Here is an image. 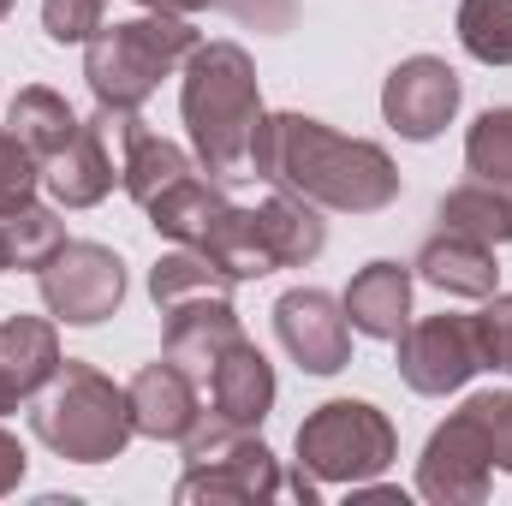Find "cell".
Here are the masks:
<instances>
[{
	"label": "cell",
	"mask_w": 512,
	"mask_h": 506,
	"mask_svg": "<svg viewBox=\"0 0 512 506\" xmlns=\"http://www.w3.org/2000/svg\"><path fill=\"white\" fill-rule=\"evenodd\" d=\"M251 173L328 215H382L399 197V167L382 143L346 137L310 114H262L251 143Z\"/></svg>",
	"instance_id": "6da1fadb"
},
{
	"label": "cell",
	"mask_w": 512,
	"mask_h": 506,
	"mask_svg": "<svg viewBox=\"0 0 512 506\" xmlns=\"http://www.w3.org/2000/svg\"><path fill=\"white\" fill-rule=\"evenodd\" d=\"M179 114L191 131V155L209 179H251V143L262 126V84L239 42H197L179 84Z\"/></svg>",
	"instance_id": "7a4b0ae2"
},
{
	"label": "cell",
	"mask_w": 512,
	"mask_h": 506,
	"mask_svg": "<svg viewBox=\"0 0 512 506\" xmlns=\"http://www.w3.org/2000/svg\"><path fill=\"white\" fill-rule=\"evenodd\" d=\"M30 429L48 453L72 459V465H108L137 435L126 387H114L96 364H78V358H66L54 370V381L36 393Z\"/></svg>",
	"instance_id": "3957f363"
},
{
	"label": "cell",
	"mask_w": 512,
	"mask_h": 506,
	"mask_svg": "<svg viewBox=\"0 0 512 506\" xmlns=\"http://www.w3.org/2000/svg\"><path fill=\"white\" fill-rule=\"evenodd\" d=\"M322 245H328L322 209L304 203V197L274 191V197L256 203V209L227 203L221 221H215L191 251H203L221 274H233V280H262V274H274V268H304V262H316Z\"/></svg>",
	"instance_id": "277c9868"
},
{
	"label": "cell",
	"mask_w": 512,
	"mask_h": 506,
	"mask_svg": "<svg viewBox=\"0 0 512 506\" xmlns=\"http://www.w3.org/2000/svg\"><path fill=\"white\" fill-rule=\"evenodd\" d=\"M197 48L191 18L173 12H143L126 24H102L84 42V84L96 96V108H143L161 78H173Z\"/></svg>",
	"instance_id": "5b68a950"
},
{
	"label": "cell",
	"mask_w": 512,
	"mask_h": 506,
	"mask_svg": "<svg viewBox=\"0 0 512 506\" xmlns=\"http://www.w3.org/2000/svg\"><path fill=\"white\" fill-rule=\"evenodd\" d=\"M399 459V435L370 399H328L298 423V471L316 483H370Z\"/></svg>",
	"instance_id": "8992f818"
},
{
	"label": "cell",
	"mask_w": 512,
	"mask_h": 506,
	"mask_svg": "<svg viewBox=\"0 0 512 506\" xmlns=\"http://www.w3.org/2000/svg\"><path fill=\"white\" fill-rule=\"evenodd\" d=\"M286 489L280 459L256 441V429H233L221 417L203 411V423L185 435V477L173 489V501H233V506H262Z\"/></svg>",
	"instance_id": "52a82bcc"
},
{
	"label": "cell",
	"mask_w": 512,
	"mask_h": 506,
	"mask_svg": "<svg viewBox=\"0 0 512 506\" xmlns=\"http://www.w3.org/2000/svg\"><path fill=\"white\" fill-rule=\"evenodd\" d=\"M36 286H42V304H48L54 322L96 328V322H108L126 304V262H120V251H108V245L66 239L60 251L36 268Z\"/></svg>",
	"instance_id": "ba28073f"
},
{
	"label": "cell",
	"mask_w": 512,
	"mask_h": 506,
	"mask_svg": "<svg viewBox=\"0 0 512 506\" xmlns=\"http://www.w3.org/2000/svg\"><path fill=\"white\" fill-rule=\"evenodd\" d=\"M399 346V381L423 399H447L459 393L465 381L483 364V334H477V316H423V322H405V334L393 340Z\"/></svg>",
	"instance_id": "9c48e42d"
},
{
	"label": "cell",
	"mask_w": 512,
	"mask_h": 506,
	"mask_svg": "<svg viewBox=\"0 0 512 506\" xmlns=\"http://www.w3.org/2000/svg\"><path fill=\"white\" fill-rule=\"evenodd\" d=\"M489 483H495V459H489V441L477 429V417L459 405L447 423H435V435L423 441V459H417V495L435 506H483L489 501Z\"/></svg>",
	"instance_id": "30bf717a"
},
{
	"label": "cell",
	"mask_w": 512,
	"mask_h": 506,
	"mask_svg": "<svg viewBox=\"0 0 512 506\" xmlns=\"http://www.w3.org/2000/svg\"><path fill=\"white\" fill-rule=\"evenodd\" d=\"M274 334L286 346V358L304 376H340L352 364V322L346 304L322 286H292L274 298Z\"/></svg>",
	"instance_id": "8fae6325"
},
{
	"label": "cell",
	"mask_w": 512,
	"mask_h": 506,
	"mask_svg": "<svg viewBox=\"0 0 512 506\" xmlns=\"http://www.w3.org/2000/svg\"><path fill=\"white\" fill-rule=\"evenodd\" d=\"M459 96H465V84H459V72H453L441 54H411V60H399V66L387 72L382 120L399 131L405 143H429V137H441V131L453 126Z\"/></svg>",
	"instance_id": "7c38bea8"
},
{
	"label": "cell",
	"mask_w": 512,
	"mask_h": 506,
	"mask_svg": "<svg viewBox=\"0 0 512 506\" xmlns=\"http://www.w3.org/2000/svg\"><path fill=\"white\" fill-rule=\"evenodd\" d=\"M167 328H161V358H173L191 381H209V370L221 364V352L233 340H245V322L233 310V292H197V298H179L161 310Z\"/></svg>",
	"instance_id": "4fadbf2b"
},
{
	"label": "cell",
	"mask_w": 512,
	"mask_h": 506,
	"mask_svg": "<svg viewBox=\"0 0 512 506\" xmlns=\"http://www.w3.org/2000/svg\"><path fill=\"white\" fill-rule=\"evenodd\" d=\"M60 322L54 316H6L0 322V417L30 405L60 370Z\"/></svg>",
	"instance_id": "5bb4252c"
},
{
	"label": "cell",
	"mask_w": 512,
	"mask_h": 506,
	"mask_svg": "<svg viewBox=\"0 0 512 506\" xmlns=\"http://www.w3.org/2000/svg\"><path fill=\"white\" fill-rule=\"evenodd\" d=\"M126 399H131V423H137V435H149V441H185V435L203 423L197 381L185 376L173 358L143 364V370L131 376Z\"/></svg>",
	"instance_id": "9a60e30c"
},
{
	"label": "cell",
	"mask_w": 512,
	"mask_h": 506,
	"mask_svg": "<svg viewBox=\"0 0 512 506\" xmlns=\"http://www.w3.org/2000/svg\"><path fill=\"white\" fill-rule=\"evenodd\" d=\"M114 179H120V155H114V143H108L96 114L78 126V137L54 161H42V185H48V197L60 209H96L114 191Z\"/></svg>",
	"instance_id": "2e32d148"
},
{
	"label": "cell",
	"mask_w": 512,
	"mask_h": 506,
	"mask_svg": "<svg viewBox=\"0 0 512 506\" xmlns=\"http://www.w3.org/2000/svg\"><path fill=\"white\" fill-rule=\"evenodd\" d=\"M209 417H221V423H233V429H262L268 423V411H274V364L256 352V340H233L227 352H221V364L209 370Z\"/></svg>",
	"instance_id": "e0dca14e"
},
{
	"label": "cell",
	"mask_w": 512,
	"mask_h": 506,
	"mask_svg": "<svg viewBox=\"0 0 512 506\" xmlns=\"http://www.w3.org/2000/svg\"><path fill=\"white\" fill-rule=\"evenodd\" d=\"M346 322L364 334V340H399L405 322H411V268L405 262H364L346 286Z\"/></svg>",
	"instance_id": "ac0fdd59"
},
{
	"label": "cell",
	"mask_w": 512,
	"mask_h": 506,
	"mask_svg": "<svg viewBox=\"0 0 512 506\" xmlns=\"http://www.w3.org/2000/svg\"><path fill=\"white\" fill-rule=\"evenodd\" d=\"M435 292H453V298H489L501 292V262L495 245H477V239H459V233H435L417 262H411Z\"/></svg>",
	"instance_id": "d6986e66"
},
{
	"label": "cell",
	"mask_w": 512,
	"mask_h": 506,
	"mask_svg": "<svg viewBox=\"0 0 512 506\" xmlns=\"http://www.w3.org/2000/svg\"><path fill=\"white\" fill-rule=\"evenodd\" d=\"M227 203H233V197H227L221 179H209V173H185V179L167 185L143 215H149V227H155L161 239H173V245H197V239L221 221Z\"/></svg>",
	"instance_id": "ffe728a7"
},
{
	"label": "cell",
	"mask_w": 512,
	"mask_h": 506,
	"mask_svg": "<svg viewBox=\"0 0 512 506\" xmlns=\"http://www.w3.org/2000/svg\"><path fill=\"white\" fill-rule=\"evenodd\" d=\"M6 126L18 131V143L36 155V161H54L72 137H78V114L66 108V96H54L48 84H24L18 96H12V108H6Z\"/></svg>",
	"instance_id": "44dd1931"
},
{
	"label": "cell",
	"mask_w": 512,
	"mask_h": 506,
	"mask_svg": "<svg viewBox=\"0 0 512 506\" xmlns=\"http://www.w3.org/2000/svg\"><path fill=\"white\" fill-rule=\"evenodd\" d=\"M435 221H441V233H459V239H477V245H512V203L501 191H489V185H453L447 197H441V209H435Z\"/></svg>",
	"instance_id": "7402d4cb"
},
{
	"label": "cell",
	"mask_w": 512,
	"mask_h": 506,
	"mask_svg": "<svg viewBox=\"0 0 512 506\" xmlns=\"http://www.w3.org/2000/svg\"><path fill=\"white\" fill-rule=\"evenodd\" d=\"M465 173L512 203V108L477 114V126L465 131Z\"/></svg>",
	"instance_id": "603a6c76"
},
{
	"label": "cell",
	"mask_w": 512,
	"mask_h": 506,
	"mask_svg": "<svg viewBox=\"0 0 512 506\" xmlns=\"http://www.w3.org/2000/svg\"><path fill=\"white\" fill-rule=\"evenodd\" d=\"M233 286H239L233 274H221L209 256L191 251V245H173V251L149 268V298H155L161 310L179 304V298H197V292H233Z\"/></svg>",
	"instance_id": "cb8c5ba5"
},
{
	"label": "cell",
	"mask_w": 512,
	"mask_h": 506,
	"mask_svg": "<svg viewBox=\"0 0 512 506\" xmlns=\"http://www.w3.org/2000/svg\"><path fill=\"white\" fill-rule=\"evenodd\" d=\"M453 30L477 66H512V0H459Z\"/></svg>",
	"instance_id": "d4e9b609"
},
{
	"label": "cell",
	"mask_w": 512,
	"mask_h": 506,
	"mask_svg": "<svg viewBox=\"0 0 512 506\" xmlns=\"http://www.w3.org/2000/svg\"><path fill=\"white\" fill-rule=\"evenodd\" d=\"M143 12H173V18H191V12H227L239 18L245 30L262 36H286L298 24V0H137Z\"/></svg>",
	"instance_id": "484cf974"
},
{
	"label": "cell",
	"mask_w": 512,
	"mask_h": 506,
	"mask_svg": "<svg viewBox=\"0 0 512 506\" xmlns=\"http://www.w3.org/2000/svg\"><path fill=\"white\" fill-rule=\"evenodd\" d=\"M0 221H6V239H12V268H42L48 256L66 245L60 215L42 209V203H24V209H12V215H0Z\"/></svg>",
	"instance_id": "4316f807"
},
{
	"label": "cell",
	"mask_w": 512,
	"mask_h": 506,
	"mask_svg": "<svg viewBox=\"0 0 512 506\" xmlns=\"http://www.w3.org/2000/svg\"><path fill=\"white\" fill-rule=\"evenodd\" d=\"M36 185H42V161L18 143L12 126H0V215L36 203Z\"/></svg>",
	"instance_id": "83f0119b"
},
{
	"label": "cell",
	"mask_w": 512,
	"mask_h": 506,
	"mask_svg": "<svg viewBox=\"0 0 512 506\" xmlns=\"http://www.w3.org/2000/svg\"><path fill=\"white\" fill-rule=\"evenodd\" d=\"M108 18V0H42V30L48 42L72 48V42H90Z\"/></svg>",
	"instance_id": "f1b7e54d"
},
{
	"label": "cell",
	"mask_w": 512,
	"mask_h": 506,
	"mask_svg": "<svg viewBox=\"0 0 512 506\" xmlns=\"http://www.w3.org/2000/svg\"><path fill=\"white\" fill-rule=\"evenodd\" d=\"M465 411L477 417L483 441H489V459L495 471H512V393H471Z\"/></svg>",
	"instance_id": "f546056e"
},
{
	"label": "cell",
	"mask_w": 512,
	"mask_h": 506,
	"mask_svg": "<svg viewBox=\"0 0 512 506\" xmlns=\"http://www.w3.org/2000/svg\"><path fill=\"white\" fill-rule=\"evenodd\" d=\"M477 334H483V364L512 376V292H489V310H477Z\"/></svg>",
	"instance_id": "4dcf8cb0"
},
{
	"label": "cell",
	"mask_w": 512,
	"mask_h": 506,
	"mask_svg": "<svg viewBox=\"0 0 512 506\" xmlns=\"http://www.w3.org/2000/svg\"><path fill=\"white\" fill-rule=\"evenodd\" d=\"M24 471H30V459H24L18 435H12V429H0V495H12V489L24 483Z\"/></svg>",
	"instance_id": "1f68e13d"
},
{
	"label": "cell",
	"mask_w": 512,
	"mask_h": 506,
	"mask_svg": "<svg viewBox=\"0 0 512 506\" xmlns=\"http://www.w3.org/2000/svg\"><path fill=\"white\" fill-rule=\"evenodd\" d=\"M12 268V239H6V221H0V274Z\"/></svg>",
	"instance_id": "d6a6232c"
},
{
	"label": "cell",
	"mask_w": 512,
	"mask_h": 506,
	"mask_svg": "<svg viewBox=\"0 0 512 506\" xmlns=\"http://www.w3.org/2000/svg\"><path fill=\"white\" fill-rule=\"evenodd\" d=\"M12 6H18V0H0V24H6V18H12Z\"/></svg>",
	"instance_id": "836d02e7"
}]
</instances>
